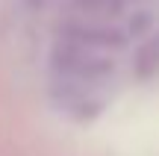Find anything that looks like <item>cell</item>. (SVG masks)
Returning <instances> with one entry per match:
<instances>
[{"label": "cell", "instance_id": "cell-1", "mask_svg": "<svg viewBox=\"0 0 159 156\" xmlns=\"http://www.w3.org/2000/svg\"><path fill=\"white\" fill-rule=\"evenodd\" d=\"M136 71L142 80H148V77H153L159 71V35L144 41V47L139 50V59H136Z\"/></svg>", "mask_w": 159, "mask_h": 156}]
</instances>
